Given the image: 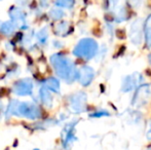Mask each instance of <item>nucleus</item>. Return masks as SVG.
Instances as JSON below:
<instances>
[{
	"mask_svg": "<svg viewBox=\"0 0 151 150\" xmlns=\"http://www.w3.org/2000/svg\"><path fill=\"white\" fill-rule=\"evenodd\" d=\"M40 96V100H41V103L46 107H52V98L50 93L48 92V90H46L45 88H42L40 90L39 93Z\"/></svg>",
	"mask_w": 151,
	"mask_h": 150,
	"instance_id": "9",
	"label": "nucleus"
},
{
	"mask_svg": "<svg viewBox=\"0 0 151 150\" xmlns=\"http://www.w3.org/2000/svg\"><path fill=\"white\" fill-rule=\"evenodd\" d=\"M86 95L84 93L78 92L73 94L69 98V107L70 110L74 113H80L86 110Z\"/></svg>",
	"mask_w": 151,
	"mask_h": 150,
	"instance_id": "4",
	"label": "nucleus"
},
{
	"mask_svg": "<svg viewBox=\"0 0 151 150\" xmlns=\"http://www.w3.org/2000/svg\"><path fill=\"white\" fill-rule=\"evenodd\" d=\"M50 17L52 20H60L64 17V11L60 8H54L50 11Z\"/></svg>",
	"mask_w": 151,
	"mask_h": 150,
	"instance_id": "13",
	"label": "nucleus"
},
{
	"mask_svg": "<svg viewBox=\"0 0 151 150\" xmlns=\"http://www.w3.org/2000/svg\"><path fill=\"white\" fill-rule=\"evenodd\" d=\"M46 86L48 90H52L55 93H60V82L57 78L55 77H50L45 82Z\"/></svg>",
	"mask_w": 151,
	"mask_h": 150,
	"instance_id": "11",
	"label": "nucleus"
},
{
	"mask_svg": "<svg viewBox=\"0 0 151 150\" xmlns=\"http://www.w3.org/2000/svg\"><path fill=\"white\" fill-rule=\"evenodd\" d=\"M149 62H150V64H151V55L149 56Z\"/></svg>",
	"mask_w": 151,
	"mask_h": 150,
	"instance_id": "19",
	"label": "nucleus"
},
{
	"mask_svg": "<svg viewBox=\"0 0 151 150\" xmlns=\"http://www.w3.org/2000/svg\"><path fill=\"white\" fill-rule=\"evenodd\" d=\"M0 110H1V109H0Z\"/></svg>",
	"mask_w": 151,
	"mask_h": 150,
	"instance_id": "21",
	"label": "nucleus"
},
{
	"mask_svg": "<svg viewBox=\"0 0 151 150\" xmlns=\"http://www.w3.org/2000/svg\"><path fill=\"white\" fill-rule=\"evenodd\" d=\"M16 114L18 116H24L28 117L30 119H35V118L41 117V110L39 107L36 105L31 104L29 102H19V101H12L8 104L7 108V115Z\"/></svg>",
	"mask_w": 151,
	"mask_h": 150,
	"instance_id": "2",
	"label": "nucleus"
},
{
	"mask_svg": "<svg viewBox=\"0 0 151 150\" xmlns=\"http://www.w3.org/2000/svg\"><path fill=\"white\" fill-rule=\"evenodd\" d=\"M68 28H69V26H68L67 22H63V23H61V24H59L58 26L56 27L57 35H63V34H65V33H67Z\"/></svg>",
	"mask_w": 151,
	"mask_h": 150,
	"instance_id": "14",
	"label": "nucleus"
},
{
	"mask_svg": "<svg viewBox=\"0 0 151 150\" xmlns=\"http://www.w3.org/2000/svg\"><path fill=\"white\" fill-rule=\"evenodd\" d=\"M32 88H33V83H32L31 79L24 78L14 84L12 90L14 94L19 95V96H29L32 94Z\"/></svg>",
	"mask_w": 151,
	"mask_h": 150,
	"instance_id": "6",
	"label": "nucleus"
},
{
	"mask_svg": "<svg viewBox=\"0 0 151 150\" xmlns=\"http://www.w3.org/2000/svg\"><path fill=\"white\" fill-rule=\"evenodd\" d=\"M14 31V25L12 23L6 22L3 23L2 26L0 27V32H2L3 35H10Z\"/></svg>",
	"mask_w": 151,
	"mask_h": 150,
	"instance_id": "12",
	"label": "nucleus"
},
{
	"mask_svg": "<svg viewBox=\"0 0 151 150\" xmlns=\"http://www.w3.org/2000/svg\"><path fill=\"white\" fill-rule=\"evenodd\" d=\"M148 96H150L149 85L144 84V85L139 86V88H138L135 94V97H134L133 104L138 105L140 102H142V104H144V103H146V100H147Z\"/></svg>",
	"mask_w": 151,
	"mask_h": 150,
	"instance_id": "8",
	"label": "nucleus"
},
{
	"mask_svg": "<svg viewBox=\"0 0 151 150\" xmlns=\"http://www.w3.org/2000/svg\"><path fill=\"white\" fill-rule=\"evenodd\" d=\"M50 62H52L57 74L67 82H72L77 78L78 71L75 69V66L70 59L66 58L62 55L56 54L52 56Z\"/></svg>",
	"mask_w": 151,
	"mask_h": 150,
	"instance_id": "1",
	"label": "nucleus"
},
{
	"mask_svg": "<svg viewBox=\"0 0 151 150\" xmlns=\"http://www.w3.org/2000/svg\"><path fill=\"white\" fill-rule=\"evenodd\" d=\"M35 150H39V149H35Z\"/></svg>",
	"mask_w": 151,
	"mask_h": 150,
	"instance_id": "20",
	"label": "nucleus"
},
{
	"mask_svg": "<svg viewBox=\"0 0 151 150\" xmlns=\"http://www.w3.org/2000/svg\"><path fill=\"white\" fill-rule=\"evenodd\" d=\"M98 52V43L91 38L81 39L74 47L73 54L77 58H82L86 60H91L96 56Z\"/></svg>",
	"mask_w": 151,
	"mask_h": 150,
	"instance_id": "3",
	"label": "nucleus"
},
{
	"mask_svg": "<svg viewBox=\"0 0 151 150\" xmlns=\"http://www.w3.org/2000/svg\"><path fill=\"white\" fill-rule=\"evenodd\" d=\"M102 116H109V113L105 110L97 111V112L91 114V117H102Z\"/></svg>",
	"mask_w": 151,
	"mask_h": 150,
	"instance_id": "18",
	"label": "nucleus"
},
{
	"mask_svg": "<svg viewBox=\"0 0 151 150\" xmlns=\"http://www.w3.org/2000/svg\"><path fill=\"white\" fill-rule=\"evenodd\" d=\"M95 77V71L90 66H83L77 73V78L81 85L86 86L93 81Z\"/></svg>",
	"mask_w": 151,
	"mask_h": 150,
	"instance_id": "7",
	"label": "nucleus"
},
{
	"mask_svg": "<svg viewBox=\"0 0 151 150\" xmlns=\"http://www.w3.org/2000/svg\"><path fill=\"white\" fill-rule=\"evenodd\" d=\"M57 5L61 6V7L70 8L74 4V0H57L56 2Z\"/></svg>",
	"mask_w": 151,
	"mask_h": 150,
	"instance_id": "15",
	"label": "nucleus"
},
{
	"mask_svg": "<svg viewBox=\"0 0 151 150\" xmlns=\"http://www.w3.org/2000/svg\"><path fill=\"white\" fill-rule=\"evenodd\" d=\"M76 122H71L68 123L65 126L64 131L62 132V140H63V147L65 150H69L70 147L72 146V143L76 140L75 134H74V128L76 126Z\"/></svg>",
	"mask_w": 151,
	"mask_h": 150,
	"instance_id": "5",
	"label": "nucleus"
},
{
	"mask_svg": "<svg viewBox=\"0 0 151 150\" xmlns=\"http://www.w3.org/2000/svg\"><path fill=\"white\" fill-rule=\"evenodd\" d=\"M47 37H48V35H47V33L45 32V30L40 31V33L38 34V38H39V41L41 42V43H45Z\"/></svg>",
	"mask_w": 151,
	"mask_h": 150,
	"instance_id": "17",
	"label": "nucleus"
},
{
	"mask_svg": "<svg viewBox=\"0 0 151 150\" xmlns=\"http://www.w3.org/2000/svg\"><path fill=\"white\" fill-rule=\"evenodd\" d=\"M136 86V79L134 76H127V77L123 79L122 85H121V90L122 92L127 93L132 90Z\"/></svg>",
	"mask_w": 151,
	"mask_h": 150,
	"instance_id": "10",
	"label": "nucleus"
},
{
	"mask_svg": "<svg viewBox=\"0 0 151 150\" xmlns=\"http://www.w3.org/2000/svg\"><path fill=\"white\" fill-rule=\"evenodd\" d=\"M145 39H146L147 45L151 47V28L148 26L146 27V29H145Z\"/></svg>",
	"mask_w": 151,
	"mask_h": 150,
	"instance_id": "16",
	"label": "nucleus"
}]
</instances>
